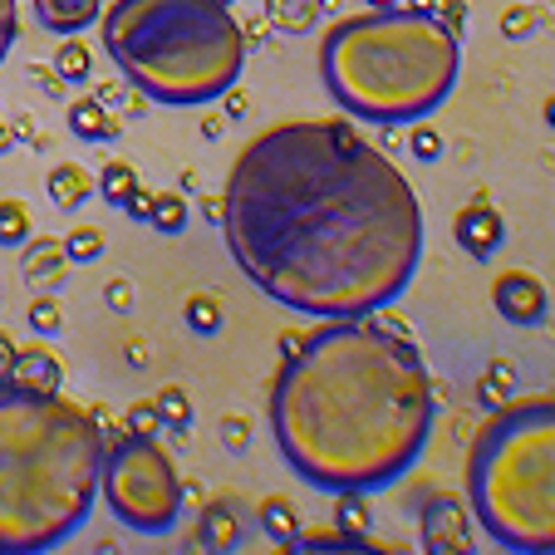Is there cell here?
<instances>
[{
  "label": "cell",
  "instance_id": "cell-24",
  "mask_svg": "<svg viewBox=\"0 0 555 555\" xmlns=\"http://www.w3.org/2000/svg\"><path fill=\"white\" fill-rule=\"evenodd\" d=\"M148 226H158V236H177V231L187 226V197H177V192H158Z\"/></svg>",
  "mask_w": 555,
  "mask_h": 555
},
{
  "label": "cell",
  "instance_id": "cell-7",
  "mask_svg": "<svg viewBox=\"0 0 555 555\" xmlns=\"http://www.w3.org/2000/svg\"><path fill=\"white\" fill-rule=\"evenodd\" d=\"M104 497H109L113 516L143 536L167 531L182 516V477L167 457L158 438H123L109 447L104 457Z\"/></svg>",
  "mask_w": 555,
  "mask_h": 555
},
{
  "label": "cell",
  "instance_id": "cell-40",
  "mask_svg": "<svg viewBox=\"0 0 555 555\" xmlns=\"http://www.w3.org/2000/svg\"><path fill=\"white\" fill-rule=\"evenodd\" d=\"M15 349H20V344H15L10 334L0 330V379H10V364H15Z\"/></svg>",
  "mask_w": 555,
  "mask_h": 555
},
{
  "label": "cell",
  "instance_id": "cell-32",
  "mask_svg": "<svg viewBox=\"0 0 555 555\" xmlns=\"http://www.w3.org/2000/svg\"><path fill=\"white\" fill-rule=\"evenodd\" d=\"M153 202H158V192H148V187H133V197L123 202V212H128V217H138V222H148V217H153Z\"/></svg>",
  "mask_w": 555,
  "mask_h": 555
},
{
  "label": "cell",
  "instance_id": "cell-46",
  "mask_svg": "<svg viewBox=\"0 0 555 555\" xmlns=\"http://www.w3.org/2000/svg\"><path fill=\"white\" fill-rule=\"evenodd\" d=\"M374 10H398V0H369Z\"/></svg>",
  "mask_w": 555,
  "mask_h": 555
},
{
  "label": "cell",
  "instance_id": "cell-43",
  "mask_svg": "<svg viewBox=\"0 0 555 555\" xmlns=\"http://www.w3.org/2000/svg\"><path fill=\"white\" fill-rule=\"evenodd\" d=\"M202 133H207V138H222V118L207 113V118H202Z\"/></svg>",
  "mask_w": 555,
  "mask_h": 555
},
{
  "label": "cell",
  "instance_id": "cell-1",
  "mask_svg": "<svg viewBox=\"0 0 555 555\" xmlns=\"http://www.w3.org/2000/svg\"><path fill=\"white\" fill-rule=\"evenodd\" d=\"M222 236L261 295L320 320L393 305L423 261L413 182L344 118L276 123L226 172Z\"/></svg>",
  "mask_w": 555,
  "mask_h": 555
},
{
  "label": "cell",
  "instance_id": "cell-22",
  "mask_svg": "<svg viewBox=\"0 0 555 555\" xmlns=\"http://www.w3.org/2000/svg\"><path fill=\"white\" fill-rule=\"evenodd\" d=\"M158 413H163V428L167 433H187L192 428V398L177 389V384H167V389H158Z\"/></svg>",
  "mask_w": 555,
  "mask_h": 555
},
{
  "label": "cell",
  "instance_id": "cell-3",
  "mask_svg": "<svg viewBox=\"0 0 555 555\" xmlns=\"http://www.w3.org/2000/svg\"><path fill=\"white\" fill-rule=\"evenodd\" d=\"M109 443L89 408L64 393L0 379V551L69 541L99 497Z\"/></svg>",
  "mask_w": 555,
  "mask_h": 555
},
{
  "label": "cell",
  "instance_id": "cell-19",
  "mask_svg": "<svg viewBox=\"0 0 555 555\" xmlns=\"http://www.w3.org/2000/svg\"><path fill=\"white\" fill-rule=\"evenodd\" d=\"M261 531H266L276 546H290V536L300 531V516H295V506H290L285 497L261 501Z\"/></svg>",
  "mask_w": 555,
  "mask_h": 555
},
{
  "label": "cell",
  "instance_id": "cell-25",
  "mask_svg": "<svg viewBox=\"0 0 555 555\" xmlns=\"http://www.w3.org/2000/svg\"><path fill=\"white\" fill-rule=\"evenodd\" d=\"M64 256L79 261V266L99 261V256H104V231H99V226H74V231L64 236Z\"/></svg>",
  "mask_w": 555,
  "mask_h": 555
},
{
  "label": "cell",
  "instance_id": "cell-13",
  "mask_svg": "<svg viewBox=\"0 0 555 555\" xmlns=\"http://www.w3.org/2000/svg\"><path fill=\"white\" fill-rule=\"evenodd\" d=\"M104 15V0H35V20L50 35H79Z\"/></svg>",
  "mask_w": 555,
  "mask_h": 555
},
{
  "label": "cell",
  "instance_id": "cell-20",
  "mask_svg": "<svg viewBox=\"0 0 555 555\" xmlns=\"http://www.w3.org/2000/svg\"><path fill=\"white\" fill-rule=\"evenodd\" d=\"M55 74L64 79V84H84V79L94 74V55H89V45L64 35V45H59V55H55Z\"/></svg>",
  "mask_w": 555,
  "mask_h": 555
},
{
  "label": "cell",
  "instance_id": "cell-2",
  "mask_svg": "<svg viewBox=\"0 0 555 555\" xmlns=\"http://www.w3.org/2000/svg\"><path fill=\"white\" fill-rule=\"evenodd\" d=\"M438 393L408 334L330 320L305 334L271 389V433L295 477L320 492L393 487L433 438Z\"/></svg>",
  "mask_w": 555,
  "mask_h": 555
},
{
  "label": "cell",
  "instance_id": "cell-42",
  "mask_svg": "<svg viewBox=\"0 0 555 555\" xmlns=\"http://www.w3.org/2000/svg\"><path fill=\"white\" fill-rule=\"evenodd\" d=\"M492 379H501V384L511 389V384H516V369H511L506 359H497V364H492Z\"/></svg>",
  "mask_w": 555,
  "mask_h": 555
},
{
  "label": "cell",
  "instance_id": "cell-8",
  "mask_svg": "<svg viewBox=\"0 0 555 555\" xmlns=\"http://www.w3.org/2000/svg\"><path fill=\"white\" fill-rule=\"evenodd\" d=\"M492 305L506 325H541L551 310V295L541 276H531V271H501L492 285Z\"/></svg>",
  "mask_w": 555,
  "mask_h": 555
},
{
  "label": "cell",
  "instance_id": "cell-34",
  "mask_svg": "<svg viewBox=\"0 0 555 555\" xmlns=\"http://www.w3.org/2000/svg\"><path fill=\"white\" fill-rule=\"evenodd\" d=\"M104 300H109L113 310H118V315H128V310H133V285H128V280L118 276V280H109V290H104Z\"/></svg>",
  "mask_w": 555,
  "mask_h": 555
},
{
  "label": "cell",
  "instance_id": "cell-6",
  "mask_svg": "<svg viewBox=\"0 0 555 555\" xmlns=\"http://www.w3.org/2000/svg\"><path fill=\"white\" fill-rule=\"evenodd\" d=\"M467 501L506 551H555V398L492 408L467 457Z\"/></svg>",
  "mask_w": 555,
  "mask_h": 555
},
{
  "label": "cell",
  "instance_id": "cell-9",
  "mask_svg": "<svg viewBox=\"0 0 555 555\" xmlns=\"http://www.w3.org/2000/svg\"><path fill=\"white\" fill-rule=\"evenodd\" d=\"M452 236H457V246L472 256V261H487V256H497V246L506 241V222H501V212L492 202H467L462 212H457V222H452Z\"/></svg>",
  "mask_w": 555,
  "mask_h": 555
},
{
  "label": "cell",
  "instance_id": "cell-35",
  "mask_svg": "<svg viewBox=\"0 0 555 555\" xmlns=\"http://www.w3.org/2000/svg\"><path fill=\"white\" fill-rule=\"evenodd\" d=\"M15 45V0H0V59Z\"/></svg>",
  "mask_w": 555,
  "mask_h": 555
},
{
  "label": "cell",
  "instance_id": "cell-12",
  "mask_svg": "<svg viewBox=\"0 0 555 555\" xmlns=\"http://www.w3.org/2000/svg\"><path fill=\"white\" fill-rule=\"evenodd\" d=\"M69 256H64V241H50V236H40V241H25V256H20V271L25 280L35 285V290H55L59 280L69 276Z\"/></svg>",
  "mask_w": 555,
  "mask_h": 555
},
{
  "label": "cell",
  "instance_id": "cell-11",
  "mask_svg": "<svg viewBox=\"0 0 555 555\" xmlns=\"http://www.w3.org/2000/svg\"><path fill=\"white\" fill-rule=\"evenodd\" d=\"M10 384H20V389H40V393H55L64 384V369H59L55 349L50 344H25V349H15V364H10Z\"/></svg>",
  "mask_w": 555,
  "mask_h": 555
},
{
  "label": "cell",
  "instance_id": "cell-29",
  "mask_svg": "<svg viewBox=\"0 0 555 555\" xmlns=\"http://www.w3.org/2000/svg\"><path fill=\"white\" fill-rule=\"evenodd\" d=\"M25 320H30V330H35V334H59V325H64V310H59V300H50V295H35Z\"/></svg>",
  "mask_w": 555,
  "mask_h": 555
},
{
  "label": "cell",
  "instance_id": "cell-16",
  "mask_svg": "<svg viewBox=\"0 0 555 555\" xmlns=\"http://www.w3.org/2000/svg\"><path fill=\"white\" fill-rule=\"evenodd\" d=\"M197 546H202V551H231V546H241V521H236V511H231L226 501H212V506L202 511V521H197Z\"/></svg>",
  "mask_w": 555,
  "mask_h": 555
},
{
  "label": "cell",
  "instance_id": "cell-38",
  "mask_svg": "<svg viewBox=\"0 0 555 555\" xmlns=\"http://www.w3.org/2000/svg\"><path fill=\"white\" fill-rule=\"evenodd\" d=\"M501 30H506L511 40H516V35H526V30H531V10H511V15L501 20Z\"/></svg>",
  "mask_w": 555,
  "mask_h": 555
},
{
  "label": "cell",
  "instance_id": "cell-33",
  "mask_svg": "<svg viewBox=\"0 0 555 555\" xmlns=\"http://www.w3.org/2000/svg\"><path fill=\"white\" fill-rule=\"evenodd\" d=\"M94 99H99L109 113L123 109V104H128V79H109V84H99V94H94Z\"/></svg>",
  "mask_w": 555,
  "mask_h": 555
},
{
  "label": "cell",
  "instance_id": "cell-30",
  "mask_svg": "<svg viewBox=\"0 0 555 555\" xmlns=\"http://www.w3.org/2000/svg\"><path fill=\"white\" fill-rule=\"evenodd\" d=\"M408 148H413V158H423V163H438V158H443V133H438L433 123H413V133H408Z\"/></svg>",
  "mask_w": 555,
  "mask_h": 555
},
{
  "label": "cell",
  "instance_id": "cell-41",
  "mask_svg": "<svg viewBox=\"0 0 555 555\" xmlns=\"http://www.w3.org/2000/svg\"><path fill=\"white\" fill-rule=\"evenodd\" d=\"M398 10H413V15H438L443 0H398Z\"/></svg>",
  "mask_w": 555,
  "mask_h": 555
},
{
  "label": "cell",
  "instance_id": "cell-4",
  "mask_svg": "<svg viewBox=\"0 0 555 555\" xmlns=\"http://www.w3.org/2000/svg\"><path fill=\"white\" fill-rule=\"evenodd\" d=\"M462 69L457 30L443 15L374 10L330 25L320 74L334 104L369 123H418L443 104Z\"/></svg>",
  "mask_w": 555,
  "mask_h": 555
},
{
  "label": "cell",
  "instance_id": "cell-37",
  "mask_svg": "<svg viewBox=\"0 0 555 555\" xmlns=\"http://www.w3.org/2000/svg\"><path fill=\"white\" fill-rule=\"evenodd\" d=\"M30 79H35V84H40V89H45L50 99H64V94H69V84L59 79L55 69H40V64H35V69H30Z\"/></svg>",
  "mask_w": 555,
  "mask_h": 555
},
{
  "label": "cell",
  "instance_id": "cell-28",
  "mask_svg": "<svg viewBox=\"0 0 555 555\" xmlns=\"http://www.w3.org/2000/svg\"><path fill=\"white\" fill-rule=\"evenodd\" d=\"M187 325L197 334H217L222 330V305H217L212 295H192V300H187Z\"/></svg>",
  "mask_w": 555,
  "mask_h": 555
},
{
  "label": "cell",
  "instance_id": "cell-14",
  "mask_svg": "<svg viewBox=\"0 0 555 555\" xmlns=\"http://www.w3.org/2000/svg\"><path fill=\"white\" fill-rule=\"evenodd\" d=\"M89 197H99V177H89L79 163L50 167V202H55L59 212H74V207H84Z\"/></svg>",
  "mask_w": 555,
  "mask_h": 555
},
{
  "label": "cell",
  "instance_id": "cell-26",
  "mask_svg": "<svg viewBox=\"0 0 555 555\" xmlns=\"http://www.w3.org/2000/svg\"><path fill=\"white\" fill-rule=\"evenodd\" d=\"M339 506H334V521H339V531H349V536H369V506H364V492H334Z\"/></svg>",
  "mask_w": 555,
  "mask_h": 555
},
{
  "label": "cell",
  "instance_id": "cell-31",
  "mask_svg": "<svg viewBox=\"0 0 555 555\" xmlns=\"http://www.w3.org/2000/svg\"><path fill=\"white\" fill-rule=\"evenodd\" d=\"M477 398H482L487 408H501V403H511V389H506L501 379H492V374H482V379H477Z\"/></svg>",
  "mask_w": 555,
  "mask_h": 555
},
{
  "label": "cell",
  "instance_id": "cell-17",
  "mask_svg": "<svg viewBox=\"0 0 555 555\" xmlns=\"http://www.w3.org/2000/svg\"><path fill=\"white\" fill-rule=\"evenodd\" d=\"M320 10H325V0H266V20L285 35H310Z\"/></svg>",
  "mask_w": 555,
  "mask_h": 555
},
{
  "label": "cell",
  "instance_id": "cell-27",
  "mask_svg": "<svg viewBox=\"0 0 555 555\" xmlns=\"http://www.w3.org/2000/svg\"><path fill=\"white\" fill-rule=\"evenodd\" d=\"M123 428H128L133 438H158V433H163V413H158V403H153V398H138V403L123 413Z\"/></svg>",
  "mask_w": 555,
  "mask_h": 555
},
{
  "label": "cell",
  "instance_id": "cell-21",
  "mask_svg": "<svg viewBox=\"0 0 555 555\" xmlns=\"http://www.w3.org/2000/svg\"><path fill=\"white\" fill-rule=\"evenodd\" d=\"M133 187H138V172L128 163H104V172H99V197L109 202V207H123L128 197H133Z\"/></svg>",
  "mask_w": 555,
  "mask_h": 555
},
{
  "label": "cell",
  "instance_id": "cell-47",
  "mask_svg": "<svg viewBox=\"0 0 555 555\" xmlns=\"http://www.w3.org/2000/svg\"><path fill=\"white\" fill-rule=\"evenodd\" d=\"M546 123H551V128H555V94H551V99H546Z\"/></svg>",
  "mask_w": 555,
  "mask_h": 555
},
{
  "label": "cell",
  "instance_id": "cell-23",
  "mask_svg": "<svg viewBox=\"0 0 555 555\" xmlns=\"http://www.w3.org/2000/svg\"><path fill=\"white\" fill-rule=\"evenodd\" d=\"M30 241V212L15 197H0V246H25Z\"/></svg>",
  "mask_w": 555,
  "mask_h": 555
},
{
  "label": "cell",
  "instance_id": "cell-5",
  "mask_svg": "<svg viewBox=\"0 0 555 555\" xmlns=\"http://www.w3.org/2000/svg\"><path fill=\"white\" fill-rule=\"evenodd\" d=\"M99 20L109 59L143 99L187 109L241 79L246 30L226 0H113Z\"/></svg>",
  "mask_w": 555,
  "mask_h": 555
},
{
  "label": "cell",
  "instance_id": "cell-36",
  "mask_svg": "<svg viewBox=\"0 0 555 555\" xmlns=\"http://www.w3.org/2000/svg\"><path fill=\"white\" fill-rule=\"evenodd\" d=\"M246 438H251V423H246V418H226L222 423V443L231 447V452H241Z\"/></svg>",
  "mask_w": 555,
  "mask_h": 555
},
{
  "label": "cell",
  "instance_id": "cell-44",
  "mask_svg": "<svg viewBox=\"0 0 555 555\" xmlns=\"http://www.w3.org/2000/svg\"><path fill=\"white\" fill-rule=\"evenodd\" d=\"M300 344H305V334H285V339H280V349H285V359H290V354H295Z\"/></svg>",
  "mask_w": 555,
  "mask_h": 555
},
{
  "label": "cell",
  "instance_id": "cell-15",
  "mask_svg": "<svg viewBox=\"0 0 555 555\" xmlns=\"http://www.w3.org/2000/svg\"><path fill=\"white\" fill-rule=\"evenodd\" d=\"M69 133L84 138V143H113V138L123 133V123H118L99 99H74V104H69Z\"/></svg>",
  "mask_w": 555,
  "mask_h": 555
},
{
  "label": "cell",
  "instance_id": "cell-18",
  "mask_svg": "<svg viewBox=\"0 0 555 555\" xmlns=\"http://www.w3.org/2000/svg\"><path fill=\"white\" fill-rule=\"evenodd\" d=\"M290 546L295 551H374L369 536H349V531H295Z\"/></svg>",
  "mask_w": 555,
  "mask_h": 555
},
{
  "label": "cell",
  "instance_id": "cell-48",
  "mask_svg": "<svg viewBox=\"0 0 555 555\" xmlns=\"http://www.w3.org/2000/svg\"><path fill=\"white\" fill-rule=\"evenodd\" d=\"M226 5H231V0H226Z\"/></svg>",
  "mask_w": 555,
  "mask_h": 555
},
{
  "label": "cell",
  "instance_id": "cell-39",
  "mask_svg": "<svg viewBox=\"0 0 555 555\" xmlns=\"http://www.w3.org/2000/svg\"><path fill=\"white\" fill-rule=\"evenodd\" d=\"M222 99H226V118H241V113L251 109V99H246V94H241V89H236V84H231V89H226Z\"/></svg>",
  "mask_w": 555,
  "mask_h": 555
},
{
  "label": "cell",
  "instance_id": "cell-45",
  "mask_svg": "<svg viewBox=\"0 0 555 555\" xmlns=\"http://www.w3.org/2000/svg\"><path fill=\"white\" fill-rule=\"evenodd\" d=\"M10 143H15V133H10V123H0V158L10 153Z\"/></svg>",
  "mask_w": 555,
  "mask_h": 555
},
{
  "label": "cell",
  "instance_id": "cell-10",
  "mask_svg": "<svg viewBox=\"0 0 555 555\" xmlns=\"http://www.w3.org/2000/svg\"><path fill=\"white\" fill-rule=\"evenodd\" d=\"M467 526L472 516L462 511L457 497H433L423 511V541L428 551H467Z\"/></svg>",
  "mask_w": 555,
  "mask_h": 555
}]
</instances>
